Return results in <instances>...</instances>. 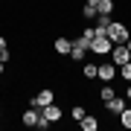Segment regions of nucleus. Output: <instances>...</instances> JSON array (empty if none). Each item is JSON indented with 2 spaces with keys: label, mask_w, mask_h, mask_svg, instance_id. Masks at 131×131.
Segmentation results:
<instances>
[{
  "label": "nucleus",
  "mask_w": 131,
  "mask_h": 131,
  "mask_svg": "<svg viewBox=\"0 0 131 131\" xmlns=\"http://www.w3.org/2000/svg\"><path fill=\"white\" fill-rule=\"evenodd\" d=\"M119 76H122L125 82H131V61H125V64L119 67Z\"/></svg>",
  "instance_id": "obj_16"
},
{
  "label": "nucleus",
  "mask_w": 131,
  "mask_h": 131,
  "mask_svg": "<svg viewBox=\"0 0 131 131\" xmlns=\"http://www.w3.org/2000/svg\"><path fill=\"white\" fill-rule=\"evenodd\" d=\"M70 114H73V119H82V117H84V108H82V105H76Z\"/></svg>",
  "instance_id": "obj_17"
},
{
  "label": "nucleus",
  "mask_w": 131,
  "mask_h": 131,
  "mask_svg": "<svg viewBox=\"0 0 131 131\" xmlns=\"http://www.w3.org/2000/svg\"><path fill=\"white\" fill-rule=\"evenodd\" d=\"M117 73H119V67L114 64V61H108V64H99V76H96V79H102L108 84L111 79H117Z\"/></svg>",
  "instance_id": "obj_5"
},
{
  "label": "nucleus",
  "mask_w": 131,
  "mask_h": 131,
  "mask_svg": "<svg viewBox=\"0 0 131 131\" xmlns=\"http://www.w3.org/2000/svg\"><path fill=\"white\" fill-rule=\"evenodd\" d=\"M114 96H117V93H114V88H111V84H105V88H102V93H99V99H102V102H108V99H114Z\"/></svg>",
  "instance_id": "obj_15"
},
{
  "label": "nucleus",
  "mask_w": 131,
  "mask_h": 131,
  "mask_svg": "<svg viewBox=\"0 0 131 131\" xmlns=\"http://www.w3.org/2000/svg\"><path fill=\"white\" fill-rule=\"evenodd\" d=\"M111 61L117 67H122L125 61H131V50L125 47V44H114V50H111Z\"/></svg>",
  "instance_id": "obj_3"
},
{
  "label": "nucleus",
  "mask_w": 131,
  "mask_h": 131,
  "mask_svg": "<svg viewBox=\"0 0 131 131\" xmlns=\"http://www.w3.org/2000/svg\"><path fill=\"white\" fill-rule=\"evenodd\" d=\"M125 105H128V102H125V99H119V96H114V99H108V102H105V108H108L111 114H117V117L125 111Z\"/></svg>",
  "instance_id": "obj_7"
},
{
  "label": "nucleus",
  "mask_w": 131,
  "mask_h": 131,
  "mask_svg": "<svg viewBox=\"0 0 131 131\" xmlns=\"http://www.w3.org/2000/svg\"><path fill=\"white\" fill-rule=\"evenodd\" d=\"M35 128H41V131H44V128H50V119L41 114V117H38V125H35Z\"/></svg>",
  "instance_id": "obj_18"
},
{
  "label": "nucleus",
  "mask_w": 131,
  "mask_h": 131,
  "mask_svg": "<svg viewBox=\"0 0 131 131\" xmlns=\"http://www.w3.org/2000/svg\"><path fill=\"white\" fill-rule=\"evenodd\" d=\"M88 3H93V6H96V3H99V0H88Z\"/></svg>",
  "instance_id": "obj_25"
},
{
  "label": "nucleus",
  "mask_w": 131,
  "mask_h": 131,
  "mask_svg": "<svg viewBox=\"0 0 131 131\" xmlns=\"http://www.w3.org/2000/svg\"><path fill=\"white\" fill-rule=\"evenodd\" d=\"M99 76V64H84V79H96Z\"/></svg>",
  "instance_id": "obj_13"
},
{
  "label": "nucleus",
  "mask_w": 131,
  "mask_h": 131,
  "mask_svg": "<svg viewBox=\"0 0 131 131\" xmlns=\"http://www.w3.org/2000/svg\"><path fill=\"white\" fill-rule=\"evenodd\" d=\"M9 58H12V52H9V50H0V61H3V64H6Z\"/></svg>",
  "instance_id": "obj_20"
},
{
  "label": "nucleus",
  "mask_w": 131,
  "mask_h": 131,
  "mask_svg": "<svg viewBox=\"0 0 131 131\" xmlns=\"http://www.w3.org/2000/svg\"><path fill=\"white\" fill-rule=\"evenodd\" d=\"M50 102H56V93H52L50 88H44L35 99H29V105H32V108H38V111H41V108H47Z\"/></svg>",
  "instance_id": "obj_4"
},
{
  "label": "nucleus",
  "mask_w": 131,
  "mask_h": 131,
  "mask_svg": "<svg viewBox=\"0 0 131 131\" xmlns=\"http://www.w3.org/2000/svg\"><path fill=\"white\" fill-rule=\"evenodd\" d=\"M0 76H3V61H0Z\"/></svg>",
  "instance_id": "obj_24"
},
{
  "label": "nucleus",
  "mask_w": 131,
  "mask_h": 131,
  "mask_svg": "<svg viewBox=\"0 0 131 131\" xmlns=\"http://www.w3.org/2000/svg\"><path fill=\"white\" fill-rule=\"evenodd\" d=\"M125 47H128V50H131V38H128V41H125Z\"/></svg>",
  "instance_id": "obj_23"
},
{
  "label": "nucleus",
  "mask_w": 131,
  "mask_h": 131,
  "mask_svg": "<svg viewBox=\"0 0 131 131\" xmlns=\"http://www.w3.org/2000/svg\"><path fill=\"white\" fill-rule=\"evenodd\" d=\"M111 50H114V41L108 35H96L90 41V52H96V56H111Z\"/></svg>",
  "instance_id": "obj_2"
},
{
  "label": "nucleus",
  "mask_w": 131,
  "mask_h": 131,
  "mask_svg": "<svg viewBox=\"0 0 131 131\" xmlns=\"http://www.w3.org/2000/svg\"><path fill=\"white\" fill-rule=\"evenodd\" d=\"M96 15H99V12H96L93 3H84V6H82V18H84V20H93Z\"/></svg>",
  "instance_id": "obj_11"
},
{
  "label": "nucleus",
  "mask_w": 131,
  "mask_h": 131,
  "mask_svg": "<svg viewBox=\"0 0 131 131\" xmlns=\"http://www.w3.org/2000/svg\"><path fill=\"white\" fill-rule=\"evenodd\" d=\"M52 47H56V52H61V56H70V50H73V41L70 38H56V44H52Z\"/></svg>",
  "instance_id": "obj_8"
},
{
  "label": "nucleus",
  "mask_w": 131,
  "mask_h": 131,
  "mask_svg": "<svg viewBox=\"0 0 131 131\" xmlns=\"http://www.w3.org/2000/svg\"><path fill=\"white\" fill-rule=\"evenodd\" d=\"M125 102L131 105V82H128V90H125Z\"/></svg>",
  "instance_id": "obj_21"
},
{
  "label": "nucleus",
  "mask_w": 131,
  "mask_h": 131,
  "mask_svg": "<svg viewBox=\"0 0 131 131\" xmlns=\"http://www.w3.org/2000/svg\"><path fill=\"white\" fill-rule=\"evenodd\" d=\"M119 122H122L125 128H131V105H125V111L119 114Z\"/></svg>",
  "instance_id": "obj_14"
},
{
  "label": "nucleus",
  "mask_w": 131,
  "mask_h": 131,
  "mask_svg": "<svg viewBox=\"0 0 131 131\" xmlns=\"http://www.w3.org/2000/svg\"><path fill=\"white\" fill-rule=\"evenodd\" d=\"M96 12L99 15H111L114 12V0H99V3H96Z\"/></svg>",
  "instance_id": "obj_12"
},
{
  "label": "nucleus",
  "mask_w": 131,
  "mask_h": 131,
  "mask_svg": "<svg viewBox=\"0 0 131 131\" xmlns=\"http://www.w3.org/2000/svg\"><path fill=\"white\" fill-rule=\"evenodd\" d=\"M0 50H6V38L3 35H0Z\"/></svg>",
  "instance_id": "obj_22"
},
{
  "label": "nucleus",
  "mask_w": 131,
  "mask_h": 131,
  "mask_svg": "<svg viewBox=\"0 0 131 131\" xmlns=\"http://www.w3.org/2000/svg\"><path fill=\"white\" fill-rule=\"evenodd\" d=\"M38 117H41V111L29 105L26 111H24V117H20V122H24V125H29V128H35V125H38Z\"/></svg>",
  "instance_id": "obj_6"
},
{
  "label": "nucleus",
  "mask_w": 131,
  "mask_h": 131,
  "mask_svg": "<svg viewBox=\"0 0 131 131\" xmlns=\"http://www.w3.org/2000/svg\"><path fill=\"white\" fill-rule=\"evenodd\" d=\"M41 114H44V117H47L50 122H56V119H61V108H58L56 102H50L47 108H41Z\"/></svg>",
  "instance_id": "obj_9"
},
{
  "label": "nucleus",
  "mask_w": 131,
  "mask_h": 131,
  "mask_svg": "<svg viewBox=\"0 0 131 131\" xmlns=\"http://www.w3.org/2000/svg\"><path fill=\"white\" fill-rule=\"evenodd\" d=\"M108 38H111L114 44H125L131 32H128V26L122 24V20H111V26H108Z\"/></svg>",
  "instance_id": "obj_1"
},
{
  "label": "nucleus",
  "mask_w": 131,
  "mask_h": 131,
  "mask_svg": "<svg viewBox=\"0 0 131 131\" xmlns=\"http://www.w3.org/2000/svg\"><path fill=\"white\" fill-rule=\"evenodd\" d=\"M79 125H82L84 131H96V128H99V122H96V117H90V114H84V117L79 119Z\"/></svg>",
  "instance_id": "obj_10"
},
{
  "label": "nucleus",
  "mask_w": 131,
  "mask_h": 131,
  "mask_svg": "<svg viewBox=\"0 0 131 131\" xmlns=\"http://www.w3.org/2000/svg\"><path fill=\"white\" fill-rule=\"evenodd\" d=\"M82 38H84V41H93V38H96V29H84Z\"/></svg>",
  "instance_id": "obj_19"
}]
</instances>
